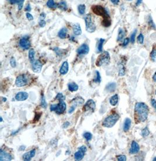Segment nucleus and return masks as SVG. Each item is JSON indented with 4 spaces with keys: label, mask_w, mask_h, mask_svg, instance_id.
Instances as JSON below:
<instances>
[{
    "label": "nucleus",
    "mask_w": 156,
    "mask_h": 161,
    "mask_svg": "<svg viewBox=\"0 0 156 161\" xmlns=\"http://www.w3.org/2000/svg\"><path fill=\"white\" fill-rule=\"evenodd\" d=\"M85 22L86 26V30L87 32L89 33H92V32H95L96 29V26L92 21L91 15L88 14H87L85 17Z\"/></svg>",
    "instance_id": "nucleus-6"
},
{
    "label": "nucleus",
    "mask_w": 156,
    "mask_h": 161,
    "mask_svg": "<svg viewBox=\"0 0 156 161\" xmlns=\"http://www.w3.org/2000/svg\"><path fill=\"white\" fill-rule=\"evenodd\" d=\"M42 69V64L39 60H35L32 62V70L35 73H40Z\"/></svg>",
    "instance_id": "nucleus-13"
},
{
    "label": "nucleus",
    "mask_w": 156,
    "mask_h": 161,
    "mask_svg": "<svg viewBox=\"0 0 156 161\" xmlns=\"http://www.w3.org/2000/svg\"><path fill=\"white\" fill-rule=\"evenodd\" d=\"M30 10H31L30 5V4H28L27 6H26V8H25V11H30Z\"/></svg>",
    "instance_id": "nucleus-50"
},
{
    "label": "nucleus",
    "mask_w": 156,
    "mask_h": 161,
    "mask_svg": "<svg viewBox=\"0 0 156 161\" xmlns=\"http://www.w3.org/2000/svg\"><path fill=\"white\" fill-rule=\"evenodd\" d=\"M124 36V33L122 29H120L119 30V34H118V41H120L123 39V37Z\"/></svg>",
    "instance_id": "nucleus-36"
},
{
    "label": "nucleus",
    "mask_w": 156,
    "mask_h": 161,
    "mask_svg": "<svg viewBox=\"0 0 156 161\" xmlns=\"http://www.w3.org/2000/svg\"><path fill=\"white\" fill-rule=\"evenodd\" d=\"M10 64L12 68H15L17 66L16 60H15V59L13 57H11V59H10Z\"/></svg>",
    "instance_id": "nucleus-40"
},
{
    "label": "nucleus",
    "mask_w": 156,
    "mask_h": 161,
    "mask_svg": "<svg viewBox=\"0 0 156 161\" xmlns=\"http://www.w3.org/2000/svg\"><path fill=\"white\" fill-rule=\"evenodd\" d=\"M95 78L93 80V81L95 83H100L101 82V77L100 72L98 71H95Z\"/></svg>",
    "instance_id": "nucleus-28"
},
{
    "label": "nucleus",
    "mask_w": 156,
    "mask_h": 161,
    "mask_svg": "<svg viewBox=\"0 0 156 161\" xmlns=\"http://www.w3.org/2000/svg\"><path fill=\"white\" fill-rule=\"evenodd\" d=\"M153 160H156V157H155V158H154V159H153Z\"/></svg>",
    "instance_id": "nucleus-57"
},
{
    "label": "nucleus",
    "mask_w": 156,
    "mask_h": 161,
    "mask_svg": "<svg viewBox=\"0 0 156 161\" xmlns=\"http://www.w3.org/2000/svg\"><path fill=\"white\" fill-rule=\"evenodd\" d=\"M71 104L75 106V107H77V106H82L84 103V99L81 97H77L74 98L72 101H71Z\"/></svg>",
    "instance_id": "nucleus-16"
},
{
    "label": "nucleus",
    "mask_w": 156,
    "mask_h": 161,
    "mask_svg": "<svg viewBox=\"0 0 156 161\" xmlns=\"http://www.w3.org/2000/svg\"><path fill=\"white\" fill-rule=\"evenodd\" d=\"M56 99L61 101H64V100L65 99V96L63 95V94L59 93L56 95Z\"/></svg>",
    "instance_id": "nucleus-37"
},
{
    "label": "nucleus",
    "mask_w": 156,
    "mask_h": 161,
    "mask_svg": "<svg viewBox=\"0 0 156 161\" xmlns=\"http://www.w3.org/2000/svg\"><path fill=\"white\" fill-rule=\"evenodd\" d=\"M29 94L28 93L25 91H21L15 95V99L17 101H24L28 99Z\"/></svg>",
    "instance_id": "nucleus-12"
},
{
    "label": "nucleus",
    "mask_w": 156,
    "mask_h": 161,
    "mask_svg": "<svg viewBox=\"0 0 156 161\" xmlns=\"http://www.w3.org/2000/svg\"><path fill=\"white\" fill-rule=\"evenodd\" d=\"M110 60L111 57L110 53L106 51H104L98 57L95 64L97 66L100 67L102 65H105V64H108L110 63Z\"/></svg>",
    "instance_id": "nucleus-3"
},
{
    "label": "nucleus",
    "mask_w": 156,
    "mask_h": 161,
    "mask_svg": "<svg viewBox=\"0 0 156 161\" xmlns=\"http://www.w3.org/2000/svg\"><path fill=\"white\" fill-rule=\"evenodd\" d=\"M66 110V104L64 101H61L58 104H52L50 106V111H54L58 114H61Z\"/></svg>",
    "instance_id": "nucleus-5"
},
{
    "label": "nucleus",
    "mask_w": 156,
    "mask_h": 161,
    "mask_svg": "<svg viewBox=\"0 0 156 161\" xmlns=\"http://www.w3.org/2000/svg\"><path fill=\"white\" fill-rule=\"evenodd\" d=\"M0 119H1V122H3V117H0Z\"/></svg>",
    "instance_id": "nucleus-56"
},
{
    "label": "nucleus",
    "mask_w": 156,
    "mask_h": 161,
    "mask_svg": "<svg viewBox=\"0 0 156 161\" xmlns=\"http://www.w3.org/2000/svg\"><path fill=\"white\" fill-rule=\"evenodd\" d=\"M75 108H76V107L73 105V106L70 108V109H69V112H69V114H71L72 112H73L75 110Z\"/></svg>",
    "instance_id": "nucleus-47"
},
{
    "label": "nucleus",
    "mask_w": 156,
    "mask_h": 161,
    "mask_svg": "<svg viewBox=\"0 0 156 161\" xmlns=\"http://www.w3.org/2000/svg\"><path fill=\"white\" fill-rule=\"evenodd\" d=\"M26 17L27 18V19L29 21H32L34 20V17H33V16L31 15L30 13L29 12H27L26 14Z\"/></svg>",
    "instance_id": "nucleus-44"
},
{
    "label": "nucleus",
    "mask_w": 156,
    "mask_h": 161,
    "mask_svg": "<svg viewBox=\"0 0 156 161\" xmlns=\"http://www.w3.org/2000/svg\"><path fill=\"white\" fill-rule=\"evenodd\" d=\"M69 63L67 61H65L62 64V65L60 69V73L61 75H65L67 74L69 72Z\"/></svg>",
    "instance_id": "nucleus-18"
},
{
    "label": "nucleus",
    "mask_w": 156,
    "mask_h": 161,
    "mask_svg": "<svg viewBox=\"0 0 156 161\" xmlns=\"http://www.w3.org/2000/svg\"><path fill=\"white\" fill-rule=\"evenodd\" d=\"M116 87V85L115 83H109L106 86V90L109 91V92H113L115 90Z\"/></svg>",
    "instance_id": "nucleus-24"
},
{
    "label": "nucleus",
    "mask_w": 156,
    "mask_h": 161,
    "mask_svg": "<svg viewBox=\"0 0 156 161\" xmlns=\"http://www.w3.org/2000/svg\"><path fill=\"white\" fill-rule=\"evenodd\" d=\"M41 106L43 108H46L47 106H48V104H47V102L46 101L45 97L43 94L42 95V99H41Z\"/></svg>",
    "instance_id": "nucleus-35"
},
{
    "label": "nucleus",
    "mask_w": 156,
    "mask_h": 161,
    "mask_svg": "<svg viewBox=\"0 0 156 161\" xmlns=\"http://www.w3.org/2000/svg\"><path fill=\"white\" fill-rule=\"evenodd\" d=\"M25 148H26V147H25V146L22 145V146H21V147H20V151H24V150H25Z\"/></svg>",
    "instance_id": "nucleus-52"
},
{
    "label": "nucleus",
    "mask_w": 156,
    "mask_h": 161,
    "mask_svg": "<svg viewBox=\"0 0 156 161\" xmlns=\"http://www.w3.org/2000/svg\"><path fill=\"white\" fill-rule=\"evenodd\" d=\"M118 94H115L112 97H111V98L110 99V102L111 106H115L117 105L118 102Z\"/></svg>",
    "instance_id": "nucleus-25"
},
{
    "label": "nucleus",
    "mask_w": 156,
    "mask_h": 161,
    "mask_svg": "<svg viewBox=\"0 0 156 161\" xmlns=\"http://www.w3.org/2000/svg\"><path fill=\"white\" fill-rule=\"evenodd\" d=\"M140 150V147L139 144L134 141H132L131 144V148L129 150V152L131 154H134L139 152Z\"/></svg>",
    "instance_id": "nucleus-17"
},
{
    "label": "nucleus",
    "mask_w": 156,
    "mask_h": 161,
    "mask_svg": "<svg viewBox=\"0 0 156 161\" xmlns=\"http://www.w3.org/2000/svg\"><path fill=\"white\" fill-rule=\"evenodd\" d=\"M85 5L84 4H80L79 7H78V9H79V12L80 13V14L81 15H84L85 12Z\"/></svg>",
    "instance_id": "nucleus-31"
},
{
    "label": "nucleus",
    "mask_w": 156,
    "mask_h": 161,
    "mask_svg": "<svg viewBox=\"0 0 156 161\" xmlns=\"http://www.w3.org/2000/svg\"><path fill=\"white\" fill-rule=\"evenodd\" d=\"M153 79L154 82H156V72L154 73L153 77Z\"/></svg>",
    "instance_id": "nucleus-54"
},
{
    "label": "nucleus",
    "mask_w": 156,
    "mask_h": 161,
    "mask_svg": "<svg viewBox=\"0 0 156 161\" xmlns=\"http://www.w3.org/2000/svg\"><path fill=\"white\" fill-rule=\"evenodd\" d=\"M129 1H130V0H129Z\"/></svg>",
    "instance_id": "nucleus-58"
},
{
    "label": "nucleus",
    "mask_w": 156,
    "mask_h": 161,
    "mask_svg": "<svg viewBox=\"0 0 156 161\" xmlns=\"http://www.w3.org/2000/svg\"><path fill=\"white\" fill-rule=\"evenodd\" d=\"M83 137L87 141H91L92 138V135L91 133H89V132H86L83 135Z\"/></svg>",
    "instance_id": "nucleus-33"
},
{
    "label": "nucleus",
    "mask_w": 156,
    "mask_h": 161,
    "mask_svg": "<svg viewBox=\"0 0 156 161\" xmlns=\"http://www.w3.org/2000/svg\"><path fill=\"white\" fill-rule=\"evenodd\" d=\"M11 4H18V9L21 10L23 7V4L25 0H9Z\"/></svg>",
    "instance_id": "nucleus-22"
},
{
    "label": "nucleus",
    "mask_w": 156,
    "mask_h": 161,
    "mask_svg": "<svg viewBox=\"0 0 156 161\" xmlns=\"http://www.w3.org/2000/svg\"><path fill=\"white\" fill-rule=\"evenodd\" d=\"M136 30H135L133 32V34L131 35V38H130V41L132 43H134L135 41V37H136Z\"/></svg>",
    "instance_id": "nucleus-43"
},
{
    "label": "nucleus",
    "mask_w": 156,
    "mask_h": 161,
    "mask_svg": "<svg viewBox=\"0 0 156 161\" xmlns=\"http://www.w3.org/2000/svg\"><path fill=\"white\" fill-rule=\"evenodd\" d=\"M35 154H36V150L35 149L31 150L30 151L24 154L22 156L23 160L25 161H29L35 156Z\"/></svg>",
    "instance_id": "nucleus-14"
},
{
    "label": "nucleus",
    "mask_w": 156,
    "mask_h": 161,
    "mask_svg": "<svg viewBox=\"0 0 156 161\" xmlns=\"http://www.w3.org/2000/svg\"><path fill=\"white\" fill-rule=\"evenodd\" d=\"M96 108L95 101L92 99L88 100L84 106V111L86 112H93Z\"/></svg>",
    "instance_id": "nucleus-9"
},
{
    "label": "nucleus",
    "mask_w": 156,
    "mask_h": 161,
    "mask_svg": "<svg viewBox=\"0 0 156 161\" xmlns=\"http://www.w3.org/2000/svg\"><path fill=\"white\" fill-rule=\"evenodd\" d=\"M57 7L62 10H64V11H66L67 9V6L66 3L65 1H62L60 3H58L57 4Z\"/></svg>",
    "instance_id": "nucleus-29"
},
{
    "label": "nucleus",
    "mask_w": 156,
    "mask_h": 161,
    "mask_svg": "<svg viewBox=\"0 0 156 161\" xmlns=\"http://www.w3.org/2000/svg\"><path fill=\"white\" fill-rule=\"evenodd\" d=\"M137 41L138 42L140 43H141L142 44L143 43V41H144V37L143 35L142 34H140L138 37H137Z\"/></svg>",
    "instance_id": "nucleus-42"
},
{
    "label": "nucleus",
    "mask_w": 156,
    "mask_h": 161,
    "mask_svg": "<svg viewBox=\"0 0 156 161\" xmlns=\"http://www.w3.org/2000/svg\"><path fill=\"white\" fill-rule=\"evenodd\" d=\"M120 116L118 114H113L109 116L104 120L102 126L105 128H112L116 124Z\"/></svg>",
    "instance_id": "nucleus-2"
},
{
    "label": "nucleus",
    "mask_w": 156,
    "mask_h": 161,
    "mask_svg": "<svg viewBox=\"0 0 156 161\" xmlns=\"http://www.w3.org/2000/svg\"><path fill=\"white\" fill-rule=\"evenodd\" d=\"M105 42V39L101 38L99 41V43L98 46V52H102V47H103V44Z\"/></svg>",
    "instance_id": "nucleus-32"
},
{
    "label": "nucleus",
    "mask_w": 156,
    "mask_h": 161,
    "mask_svg": "<svg viewBox=\"0 0 156 161\" xmlns=\"http://www.w3.org/2000/svg\"><path fill=\"white\" fill-rule=\"evenodd\" d=\"M150 134V131L149 130V129L146 127L143 130H142V136L143 137H147Z\"/></svg>",
    "instance_id": "nucleus-38"
},
{
    "label": "nucleus",
    "mask_w": 156,
    "mask_h": 161,
    "mask_svg": "<svg viewBox=\"0 0 156 161\" xmlns=\"http://www.w3.org/2000/svg\"><path fill=\"white\" fill-rule=\"evenodd\" d=\"M20 45L25 50H28L30 47V42L29 40V37L25 36L22 37L20 41Z\"/></svg>",
    "instance_id": "nucleus-10"
},
{
    "label": "nucleus",
    "mask_w": 156,
    "mask_h": 161,
    "mask_svg": "<svg viewBox=\"0 0 156 161\" xmlns=\"http://www.w3.org/2000/svg\"><path fill=\"white\" fill-rule=\"evenodd\" d=\"M132 124V121L130 118H127L124 120V124H123V131L124 132H127L130 128Z\"/></svg>",
    "instance_id": "nucleus-20"
},
{
    "label": "nucleus",
    "mask_w": 156,
    "mask_h": 161,
    "mask_svg": "<svg viewBox=\"0 0 156 161\" xmlns=\"http://www.w3.org/2000/svg\"><path fill=\"white\" fill-rule=\"evenodd\" d=\"M87 148L85 146L82 145L79 148V151L74 154V159L75 160H81L85 155V153L87 152Z\"/></svg>",
    "instance_id": "nucleus-8"
},
{
    "label": "nucleus",
    "mask_w": 156,
    "mask_h": 161,
    "mask_svg": "<svg viewBox=\"0 0 156 161\" xmlns=\"http://www.w3.org/2000/svg\"><path fill=\"white\" fill-rule=\"evenodd\" d=\"M151 103H152L153 106V107L155 108V110H156V101L154 100H152Z\"/></svg>",
    "instance_id": "nucleus-51"
},
{
    "label": "nucleus",
    "mask_w": 156,
    "mask_h": 161,
    "mask_svg": "<svg viewBox=\"0 0 156 161\" xmlns=\"http://www.w3.org/2000/svg\"><path fill=\"white\" fill-rule=\"evenodd\" d=\"M3 101L4 102L6 101H7V99H6V98H3Z\"/></svg>",
    "instance_id": "nucleus-55"
},
{
    "label": "nucleus",
    "mask_w": 156,
    "mask_h": 161,
    "mask_svg": "<svg viewBox=\"0 0 156 161\" xmlns=\"http://www.w3.org/2000/svg\"><path fill=\"white\" fill-rule=\"evenodd\" d=\"M39 26L40 27L43 28V27H44L46 25V22H45V21L44 20H40V21H39Z\"/></svg>",
    "instance_id": "nucleus-45"
},
{
    "label": "nucleus",
    "mask_w": 156,
    "mask_h": 161,
    "mask_svg": "<svg viewBox=\"0 0 156 161\" xmlns=\"http://www.w3.org/2000/svg\"><path fill=\"white\" fill-rule=\"evenodd\" d=\"M89 52V47L88 45L84 43L78 48L77 52L79 55H87Z\"/></svg>",
    "instance_id": "nucleus-11"
},
{
    "label": "nucleus",
    "mask_w": 156,
    "mask_h": 161,
    "mask_svg": "<svg viewBox=\"0 0 156 161\" xmlns=\"http://www.w3.org/2000/svg\"><path fill=\"white\" fill-rule=\"evenodd\" d=\"M92 11L95 14L101 16L104 18V19H107V18H110V15H108L107 11L105 10V9L102 7L101 5H93L91 8Z\"/></svg>",
    "instance_id": "nucleus-4"
},
{
    "label": "nucleus",
    "mask_w": 156,
    "mask_h": 161,
    "mask_svg": "<svg viewBox=\"0 0 156 161\" xmlns=\"http://www.w3.org/2000/svg\"><path fill=\"white\" fill-rule=\"evenodd\" d=\"M119 75L120 76H123L125 74V68L123 64H119Z\"/></svg>",
    "instance_id": "nucleus-27"
},
{
    "label": "nucleus",
    "mask_w": 156,
    "mask_h": 161,
    "mask_svg": "<svg viewBox=\"0 0 156 161\" xmlns=\"http://www.w3.org/2000/svg\"><path fill=\"white\" fill-rule=\"evenodd\" d=\"M102 24L105 27H109L111 24V18H107V19H104V20L102 22Z\"/></svg>",
    "instance_id": "nucleus-30"
},
{
    "label": "nucleus",
    "mask_w": 156,
    "mask_h": 161,
    "mask_svg": "<svg viewBox=\"0 0 156 161\" xmlns=\"http://www.w3.org/2000/svg\"><path fill=\"white\" fill-rule=\"evenodd\" d=\"M111 2H112L114 4H115V5L118 4V3H119V0H111Z\"/></svg>",
    "instance_id": "nucleus-49"
},
{
    "label": "nucleus",
    "mask_w": 156,
    "mask_h": 161,
    "mask_svg": "<svg viewBox=\"0 0 156 161\" xmlns=\"http://www.w3.org/2000/svg\"><path fill=\"white\" fill-rule=\"evenodd\" d=\"M79 86L78 85H77L75 83H70L68 85V89L69 90L71 91V92H74V91H77L78 90H79Z\"/></svg>",
    "instance_id": "nucleus-23"
},
{
    "label": "nucleus",
    "mask_w": 156,
    "mask_h": 161,
    "mask_svg": "<svg viewBox=\"0 0 156 161\" xmlns=\"http://www.w3.org/2000/svg\"><path fill=\"white\" fill-rule=\"evenodd\" d=\"M35 52L34 49H30L29 51V58L32 63L35 61Z\"/></svg>",
    "instance_id": "nucleus-26"
},
{
    "label": "nucleus",
    "mask_w": 156,
    "mask_h": 161,
    "mask_svg": "<svg viewBox=\"0 0 156 161\" xmlns=\"http://www.w3.org/2000/svg\"><path fill=\"white\" fill-rule=\"evenodd\" d=\"M150 57L153 61L154 62L156 61V47H154L153 49L152 52H151Z\"/></svg>",
    "instance_id": "nucleus-34"
},
{
    "label": "nucleus",
    "mask_w": 156,
    "mask_h": 161,
    "mask_svg": "<svg viewBox=\"0 0 156 161\" xmlns=\"http://www.w3.org/2000/svg\"><path fill=\"white\" fill-rule=\"evenodd\" d=\"M117 159L119 161H125L126 160V156L125 155H118L117 156Z\"/></svg>",
    "instance_id": "nucleus-41"
},
{
    "label": "nucleus",
    "mask_w": 156,
    "mask_h": 161,
    "mask_svg": "<svg viewBox=\"0 0 156 161\" xmlns=\"http://www.w3.org/2000/svg\"><path fill=\"white\" fill-rule=\"evenodd\" d=\"M69 125H70V122H68V121H66V122H65V123L63 124V128H67Z\"/></svg>",
    "instance_id": "nucleus-48"
},
{
    "label": "nucleus",
    "mask_w": 156,
    "mask_h": 161,
    "mask_svg": "<svg viewBox=\"0 0 156 161\" xmlns=\"http://www.w3.org/2000/svg\"><path fill=\"white\" fill-rule=\"evenodd\" d=\"M67 29L66 28H62L58 33V36L60 39H65L66 38L67 36Z\"/></svg>",
    "instance_id": "nucleus-21"
},
{
    "label": "nucleus",
    "mask_w": 156,
    "mask_h": 161,
    "mask_svg": "<svg viewBox=\"0 0 156 161\" xmlns=\"http://www.w3.org/2000/svg\"><path fill=\"white\" fill-rule=\"evenodd\" d=\"M28 83V80L25 74L18 76L15 80V85L18 87H22L26 86Z\"/></svg>",
    "instance_id": "nucleus-7"
},
{
    "label": "nucleus",
    "mask_w": 156,
    "mask_h": 161,
    "mask_svg": "<svg viewBox=\"0 0 156 161\" xmlns=\"http://www.w3.org/2000/svg\"><path fill=\"white\" fill-rule=\"evenodd\" d=\"M129 42V38H126V39H124L123 42V46H126L128 45Z\"/></svg>",
    "instance_id": "nucleus-46"
},
{
    "label": "nucleus",
    "mask_w": 156,
    "mask_h": 161,
    "mask_svg": "<svg viewBox=\"0 0 156 161\" xmlns=\"http://www.w3.org/2000/svg\"><path fill=\"white\" fill-rule=\"evenodd\" d=\"M12 156L9 154L4 151L3 149L0 150V160H11Z\"/></svg>",
    "instance_id": "nucleus-15"
},
{
    "label": "nucleus",
    "mask_w": 156,
    "mask_h": 161,
    "mask_svg": "<svg viewBox=\"0 0 156 161\" xmlns=\"http://www.w3.org/2000/svg\"><path fill=\"white\" fill-rule=\"evenodd\" d=\"M47 6L50 8H53L55 7V3L54 0H48V3H47Z\"/></svg>",
    "instance_id": "nucleus-39"
},
{
    "label": "nucleus",
    "mask_w": 156,
    "mask_h": 161,
    "mask_svg": "<svg viewBox=\"0 0 156 161\" xmlns=\"http://www.w3.org/2000/svg\"><path fill=\"white\" fill-rule=\"evenodd\" d=\"M149 108L143 103H137L134 107V117L137 122H144L147 118Z\"/></svg>",
    "instance_id": "nucleus-1"
},
{
    "label": "nucleus",
    "mask_w": 156,
    "mask_h": 161,
    "mask_svg": "<svg viewBox=\"0 0 156 161\" xmlns=\"http://www.w3.org/2000/svg\"><path fill=\"white\" fill-rule=\"evenodd\" d=\"M73 30L74 35L79 36L82 34V30L79 24H75L73 26Z\"/></svg>",
    "instance_id": "nucleus-19"
},
{
    "label": "nucleus",
    "mask_w": 156,
    "mask_h": 161,
    "mask_svg": "<svg viewBox=\"0 0 156 161\" xmlns=\"http://www.w3.org/2000/svg\"><path fill=\"white\" fill-rule=\"evenodd\" d=\"M142 3V0H137V3H136V5H139L140 4Z\"/></svg>",
    "instance_id": "nucleus-53"
}]
</instances>
